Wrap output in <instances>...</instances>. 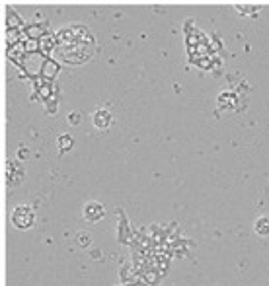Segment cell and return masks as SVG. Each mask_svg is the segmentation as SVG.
I'll list each match as a JSON object with an SVG mask.
<instances>
[{"instance_id": "6da1fadb", "label": "cell", "mask_w": 269, "mask_h": 286, "mask_svg": "<svg viewBox=\"0 0 269 286\" xmlns=\"http://www.w3.org/2000/svg\"><path fill=\"white\" fill-rule=\"evenodd\" d=\"M12 222L16 228H21V230H26V228H30L33 224V212H31L30 206H18L14 212H12Z\"/></svg>"}, {"instance_id": "7a4b0ae2", "label": "cell", "mask_w": 269, "mask_h": 286, "mask_svg": "<svg viewBox=\"0 0 269 286\" xmlns=\"http://www.w3.org/2000/svg\"><path fill=\"white\" fill-rule=\"evenodd\" d=\"M84 218L90 222H98L100 218H104V206L100 203H88L84 206Z\"/></svg>"}, {"instance_id": "8992f818", "label": "cell", "mask_w": 269, "mask_h": 286, "mask_svg": "<svg viewBox=\"0 0 269 286\" xmlns=\"http://www.w3.org/2000/svg\"><path fill=\"white\" fill-rule=\"evenodd\" d=\"M71 117H73V119H71L73 123H78V115H76V113H74V115H71Z\"/></svg>"}, {"instance_id": "3957f363", "label": "cell", "mask_w": 269, "mask_h": 286, "mask_svg": "<svg viewBox=\"0 0 269 286\" xmlns=\"http://www.w3.org/2000/svg\"><path fill=\"white\" fill-rule=\"evenodd\" d=\"M92 121L98 129H105V127H109V125H111V113L105 111V109H100V111L94 113Z\"/></svg>"}, {"instance_id": "5b68a950", "label": "cell", "mask_w": 269, "mask_h": 286, "mask_svg": "<svg viewBox=\"0 0 269 286\" xmlns=\"http://www.w3.org/2000/svg\"><path fill=\"white\" fill-rule=\"evenodd\" d=\"M59 146H61L62 152H64V150H69V148L73 146V138H69V136L64 134V136H61V138H59Z\"/></svg>"}, {"instance_id": "277c9868", "label": "cell", "mask_w": 269, "mask_h": 286, "mask_svg": "<svg viewBox=\"0 0 269 286\" xmlns=\"http://www.w3.org/2000/svg\"><path fill=\"white\" fill-rule=\"evenodd\" d=\"M265 226H269V218H259L258 222H256V230H258L259 234H267L269 230Z\"/></svg>"}]
</instances>
